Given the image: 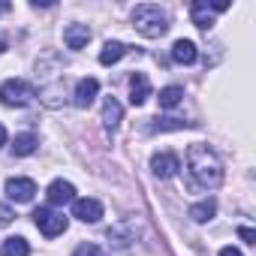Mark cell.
<instances>
[{
	"mask_svg": "<svg viewBox=\"0 0 256 256\" xmlns=\"http://www.w3.org/2000/svg\"><path fill=\"white\" fill-rule=\"evenodd\" d=\"M187 172L196 187L217 190L223 184V163L208 145H190L187 148Z\"/></svg>",
	"mask_w": 256,
	"mask_h": 256,
	"instance_id": "obj_1",
	"label": "cell"
},
{
	"mask_svg": "<svg viewBox=\"0 0 256 256\" xmlns=\"http://www.w3.org/2000/svg\"><path fill=\"white\" fill-rule=\"evenodd\" d=\"M133 28H136L142 36L157 40V36H163V34L169 30V16H166V10H160L157 4H142V6L133 10Z\"/></svg>",
	"mask_w": 256,
	"mask_h": 256,
	"instance_id": "obj_2",
	"label": "cell"
},
{
	"mask_svg": "<svg viewBox=\"0 0 256 256\" xmlns=\"http://www.w3.org/2000/svg\"><path fill=\"white\" fill-rule=\"evenodd\" d=\"M34 96H36V90L24 78H6L0 84V102L10 106V108H24V106L34 102Z\"/></svg>",
	"mask_w": 256,
	"mask_h": 256,
	"instance_id": "obj_3",
	"label": "cell"
},
{
	"mask_svg": "<svg viewBox=\"0 0 256 256\" xmlns=\"http://www.w3.org/2000/svg\"><path fill=\"white\" fill-rule=\"evenodd\" d=\"M30 217H34L36 229H40L46 238H58L60 232H66V217L58 214V211H52V208H36Z\"/></svg>",
	"mask_w": 256,
	"mask_h": 256,
	"instance_id": "obj_4",
	"label": "cell"
},
{
	"mask_svg": "<svg viewBox=\"0 0 256 256\" xmlns=\"http://www.w3.org/2000/svg\"><path fill=\"white\" fill-rule=\"evenodd\" d=\"M151 169H154V175H157L160 181H169V178H175V175H178L181 160H178V154L163 151V154H154V157H151Z\"/></svg>",
	"mask_w": 256,
	"mask_h": 256,
	"instance_id": "obj_5",
	"label": "cell"
},
{
	"mask_svg": "<svg viewBox=\"0 0 256 256\" xmlns=\"http://www.w3.org/2000/svg\"><path fill=\"white\" fill-rule=\"evenodd\" d=\"M6 196L12 202H34L36 196V184L30 178H10L6 181Z\"/></svg>",
	"mask_w": 256,
	"mask_h": 256,
	"instance_id": "obj_6",
	"label": "cell"
},
{
	"mask_svg": "<svg viewBox=\"0 0 256 256\" xmlns=\"http://www.w3.org/2000/svg\"><path fill=\"white\" fill-rule=\"evenodd\" d=\"M46 199H48V205H66V202H76V187H72L70 181L58 178V181L48 184Z\"/></svg>",
	"mask_w": 256,
	"mask_h": 256,
	"instance_id": "obj_7",
	"label": "cell"
},
{
	"mask_svg": "<svg viewBox=\"0 0 256 256\" xmlns=\"http://www.w3.org/2000/svg\"><path fill=\"white\" fill-rule=\"evenodd\" d=\"M96 94H100V82H96V78H78V84H76V90H72V102H76L78 108H88V106L96 100Z\"/></svg>",
	"mask_w": 256,
	"mask_h": 256,
	"instance_id": "obj_8",
	"label": "cell"
},
{
	"mask_svg": "<svg viewBox=\"0 0 256 256\" xmlns=\"http://www.w3.org/2000/svg\"><path fill=\"white\" fill-rule=\"evenodd\" d=\"M72 217H78L82 223H100L102 205H100L96 199H76V202H72Z\"/></svg>",
	"mask_w": 256,
	"mask_h": 256,
	"instance_id": "obj_9",
	"label": "cell"
},
{
	"mask_svg": "<svg viewBox=\"0 0 256 256\" xmlns=\"http://www.w3.org/2000/svg\"><path fill=\"white\" fill-rule=\"evenodd\" d=\"M120 118H124L120 102H118L114 96H106V100H102V126H106L108 133H114L118 126H120Z\"/></svg>",
	"mask_w": 256,
	"mask_h": 256,
	"instance_id": "obj_10",
	"label": "cell"
},
{
	"mask_svg": "<svg viewBox=\"0 0 256 256\" xmlns=\"http://www.w3.org/2000/svg\"><path fill=\"white\" fill-rule=\"evenodd\" d=\"M88 40H90V28H88V24H70V28L64 30V42H66V48H72V52H82V48L88 46Z\"/></svg>",
	"mask_w": 256,
	"mask_h": 256,
	"instance_id": "obj_11",
	"label": "cell"
},
{
	"mask_svg": "<svg viewBox=\"0 0 256 256\" xmlns=\"http://www.w3.org/2000/svg\"><path fill=\"white\" fill-rule=\"evenodd\" d=\"M151 96V82L145 72H133L130 76V102L133 106H142L145 100Z\"/></svg>",
	"mask_w": 256,
	"mask_h": 256,
	"instance_id": "obj_12",
	"label": "cell"
},
{
	"mask_svg": "<svg viewBox=\"0 0 256 256\" xmlns=\"http://www.w3.org/2000/svg\"><path fill=\"white\" fill-rule=\"evenodd\" d=\"M196 58H199V52H196L193 40H175V46H172V60L175 64L190 66V64H196Z\"/></svg>",
	"mask_w": 256,
	"mask_h": 256,
	"instance_id": "obj_13",
	"label": "cell"
},
{
	"mask_svg": "<svg viewBox=\"0 0 256 256\" xmlns=\"http://www.w3.org/2000/svg\"><path fill=\"white\" fill-rule=\"evenodd\" d=\"M108 241L114 244V247H130L133 241H136V232H133V226L130 223H118V226H112L108 229Z\"/></svg>",
	"mask_w": 256,
	"mask_h": 256,
	"instance_id": "obj_14",
	"label": "cell"
},
{
	"mask_svg": "<svg viewBox=\"0 0 256 256\" xmlns=\"http://www.w3.org/2000/svg\"><path fill=\"white\" fill-rule=\"evenodd\" d=\"M190 18L199 30H211L214 28V12L208 10V4H202V0H196V4L190 6Z\"/></svg>",
	"mask_w": 256,
	"mask_h": 256,
	"instance_id": "obj_15",
	"label": "cell"
},
{
	"mask_svg": "<svg viewBox=\"0 0 256 256\" xmlns=\"http://www.w3.org/2000/svg\"><path fill=\"white\" fill-rule=\"evenodd\" d=\"M124 54H126V46L118 42V40H108V42L102 46V52H100V64H102V66H112V64H118Z\"/></svg>",
	"mask_w": 256,
	"mask_h": 256,
	"instance_id": "obj_16",
	"label": "cell"
},
{
	"mask_svg": "<svg viewBox=\"0 0 256 256\" xmlns=\"http://www.w3.org/2000/svg\"><path fill=\"white\" fill-rule=\"evenodd\" d=\"M36 145H40V139H36L34 133H18L16 142H12V154H16V157H30V154L36 151Z\"/></svg>",
	"mask_w": 256,
	"mask_h": 256,
	"instance_id": "obj_17",
	"label": "cell"
},
{
	"mask_svg": "<svg viewBox=\"0 0 256 256\" xmlns=\"http://www.w3.org/2000/svg\"><path fill=\"white\" fill-rule=\"evenodd\" d=\"M214 214H217V202H214V199H202V202L190 205V217H193L196 223H208Z\"/></svg>",
	"mask_w": 256,
	"mask_h": 256,
	"instance_id": "obj_18",
	"label": "cell"
},
{
	"mask_svg": "<svg viewBox=\"0 0 256 256\" xmlns=\"http://www.w3.org/2000/svg\"><path fill=\"white\" fill-rule=\"evenodd\" d=\"M184 126H196V124H193V120H184V118H154L148 130L166 133V130H184Z\"/></svg>",
	"mask_w": 256,
	"mask_h": 256,
	"instance_id": "obj_19",
	"label": "cell"
},
{
	"mask_svg": "<svg viewBox=\"0 0 256 256\" xmlns=\"http://www.w3.org/2000/svg\"><path fill=\"white\" fill-rule=\"evenodd\" d=\"M4 256H30V244L22 235H12L4 241Z\"/></svg>",
	"mask_w": 256,
	"mask_h": 256,
	"instance_id": "obj_20",
	"label": "cell"
},
{
	"mask_svg": "<svg viewBox=\"0 0 256 256\" xmlns=\"http://www.w3.org/2000/svg\"><path fill=\"white\" fill-rule=\"evenodd\" d=\"M181 100H184V88H178V84H169L160 90V108H175Z\"/></svg>",
	"mask_w": 256,
	"mask_h": 256,
	"instance_id": "obj_21",
	"label": "cell"
},
{
	"mask_svg": "<svg viewBox=\"0 0 256 256\" xmlns=\"http://www.w3.org/2000/svg\"><path fill=\"white\" fill-rule=\"evenodd\" d=\"M72 256H102V250H100L96 244H78Z\"/></svg>",
	"mask_w": 256,
	"mask_h": 256,
	"instance_id": "obj_22",
	"label": "cell"
},
{
	"mask_svg": "<svg viewBox=\"0 0 256 256\" xmlns=\"http://www.w3.org/2000/svg\"><path fill=\"white\" fill-rule=\"evenodd\" d=\"M12 217H16V214H12V208L0 202V226H10V223H12Z\"/></svg>",
	"mask_w": 256,
	"mask_h": 256,
	"instance_id": "obj_23",
	"label": "cell"
},
{
	"mask_svg": "<svg viewBox=\"0 0 256 256\" xmlns=\"http://www.w3.org/2000/svg\"><path fill=\"white\" fill-rule=\"evenodd\" d=\"M238 235H241L247 244H256V232H253L250 226H238Z\"/></svg>",
	"mask_w": 256,
	"mask_h": 256,
	"instance_id": "obj_24",
	"label": "cell"
},
{
	"mask_svg": "<svg viewBox=\"0 0 256 256\" xmlns=\"http://www.w3.org/2000/svg\"><path fill=\"white\" fill-rule=\"evenodd\" d=\"M220 256H241V250L229 244V247H223V250H220Z\"/></svg>",
	"mask_w": 256,
	"mask_h": 256,
	"instance_id": "obj_25",
	"label": "cell"
},
{
	"mask_svg": "<svg viewBox=\"0 0 256 256\" xmlns=\"http://www.w3.org/2000/svg\"><path fill=\"white\" fill-rule=\"evenodd\" d=\"M6 145V130H4V124H0V148Z\"/></svg>",
	"mask_w": 256,
	"mask_h": 256,
	"instance_id": "obj_26",
	"label": "cell"
}]
</instances>
